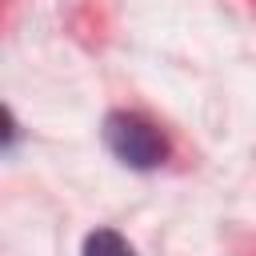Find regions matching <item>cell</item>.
Segmentation results:
<instances>
[{
	"instance_id": "6da1fadb",
	"label": "cell",
	"mask_w": 256,
	"mask_h": 256,
	"mask_svg": "<svg viewBox=\"0 0 256 256\" xmlns=\"http://www.w3.org/2000/svg\"><path fill=\"white\" fill-rule=\"evenodd\" d=\"M104 144L120 164H128L136 172H152L168 160V136L152 120H144L140 112H108L104 116Z\"/></svg>"
},
{
	"instance_id": "7a4b0ae2",
	"label": "cell",
	"mask_w": 256,
	"mask_h": 256,
	"mask_svg": "<svg viewBox=\"0 0 256 256\" xmlns=\"http://www.w3.org/2000/svg\"><path fill=\"white\" fill-rule=\"evenodd\" d=\"M84 256H136V252L116 228H96L84 236Z\"/></svg>"
}]
</instances>
